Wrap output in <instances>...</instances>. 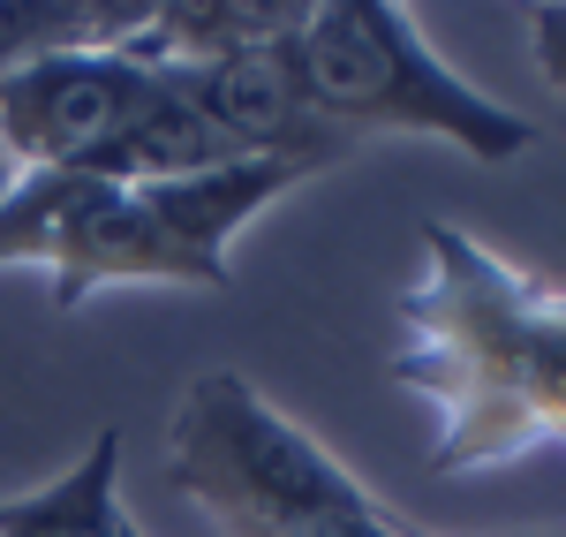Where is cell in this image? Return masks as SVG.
Listing matches in <instances>:
<instances>
[{"instance_id": "3", "label": "cell", "mask_w": 566, "mask_h": 537, "mask_svg": "<svg viewBox=\"0 0 566 537\" xmlns=\"http://www.w3.org/2000/svg\"><path fill=\"white\" fill-rule=\"evenodd\" d=\"M167 477L219 537H408L325 440H310L242 371L189 379L167 424Z\"/></svg>"}, {"instance_id": "9", "label": "cell", "mask_w": 566, "mask_h": 537, "mask_svg": "<svg viewBox=\"0 0 566 537\" xmlns=\"http://www.w3.org/2000/svg\"><path fill=\"white\" fill-rule=\"evenodd\" d=\"M15 175H23V167H15V159H8V152H0V197H8V189H15Z\"/></svg>"}, {"instance_id": "4", "label": "cell", "mask_w": 566, "mask_h": 537, "mask_svg": "<svg viewBox=\"0 0 566 537\" xmlns=\"http://www.w3.org/2000/svg\"><path fill=\"white\" fill-rule=\"evenodd\" d=\"M295 76L333 136H431L483 167L522 159L536 144V122L483 99L469 76L438 61L416 16L392 0H310L303 31L287 39Z\"/></svg>"}, {"instance_id": "5", "label": "cell", "mask_w": 566, "mask_h": 537, "mask_svg": "<svg viewBox=\"0 0 566 537\" xmlns=\"http://www.w3.org/2000/svg\"><path fill=\"white\" fill-rule=\"evenodd\" d=\"M159 76L167 61H151L136 39L39 53L15 76H0V152L23 175H76L136 122Z\"/></svg>"}, {"instance_id": "7", "label": "cell", "mask_w": 566, "mask_h": 537, "mask_svg": "<svg viewBox=\"0 0 566 537\" xmlns=\"http://www.w3.org/2000/svg\"><path fill=\"white\" fill-rule=\"evenodd\" d=\"M151 23V0H0V76L69 45H122Z\"/></svg>"}, {"instance_id": "2", "label": "cell", "mask_w": 566, "mask_h": 537, "mask_svg": "<svg viewBox=\"0 0 566 537\" xmlns=\"http://www.w3.org/2000/svg\"><path fill=\"white\" fill-rule=\"evenodd\" d=\"M310 167L234 159L189 182H98V175H15L0 197V266H45L53 311L98 288H227L234 235L280 205Z\"/></svg>"}, {"instance_id": "6", "label": "cell", "mask_w": 566, "mask_h": 537, "mask_svg": "<svg viewBox=\"0 0 566 537\" xmlns=\"http://www.w3.org/2000/svg\"><path fill=\"white\" fill-rule=\"evenodd\" d=\"M0 537H129V507H122V432H98L61 477L0 499Z\"/></svg>"}, {"instance_id": "11", "label": "cell", "mask_w": 566, "mask_h": 537, "mask_svg": "<svg viewBox=\"0 0 566 537\" xmlns=\"http://www.w3.org/2000/svg\"><path fill=\"white\" fill-rule=\"evenodd\" d=\"M552 537H566V530H552Z\"/></svg>"}, {"instance_id": "8", "label": "cell", "mask_w": 566, "mask_h": 537, "mask_svg": "<svg viewBox=\"0 0 566 537\" xmlns=\"http://www.w3.org/2000/svg\"><path fill=\"white\" fill-rule=\"evenodd\" d=\"M528 16V53L544 69V84L566 99V8H522Z\"/></svg>"}, {"instance_id": "12", "label": "cell", "mask_w": 566, "mask_h": 537, "mask_svg": "<svg viewBox=\"0 0 566 537\" xmlns=\"http://www.w3.org/2000/svg\"><path fill=\"white\" fill-rule=\"evenodd\" d=\"M408 537H416V530H408Z\"/></svg>"}, {"instance_id": "1", "label": "cell", "mask_w": 566, "mask_h": 537, "mask_svg": "<svg viewBox=\"0 0 566 537\" xmlns=\"http://www.w3.org/2000/svg\"><path fill=\"white\" fill-rule=\"evenodd\" d=\"M416 242L423 272L400 288L392 379L438 416L431 469L483 477L566 447V288L453 220H423Z\"/></svg>"}, {"instance_id": "10", "label": "cell", "mask_w": 566, "mask_h": 537, "mask_svg": "<svg viewBox=\"0 0 566 537\" xmlns=\"http://www.w3.org/2000/svg\"><path fill=\"white\" fill-rule=\"evenodd\" d=\"M129 537H144V530H136V523H129Z\"/></svg>"}]
</instances>
